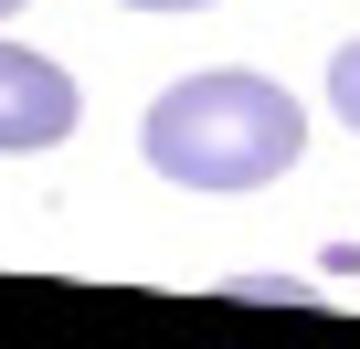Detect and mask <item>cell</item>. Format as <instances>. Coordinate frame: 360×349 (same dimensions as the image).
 <instances>
[{
	"mask_svg": "<svg viewBox=\"0 0 360 349\" xmlns=\"http://www.w3.org/2000/svg\"><path fill=\"white\" fill-rule=\"evenodd\" d=\"M11 11H22V0H0V22H11Z\"/></svg>",
	"mask_w": 360,
	"mask_h": 349,
	"instance_id": "5b68a950",
	"label": "cell"
},
{
	"mask_svg": "<svg viewBox=\"0 0 360 349\" xmlns=\"http://www.w3.org/2000/svg\"><path fill=\"white\" fill-rule=\"evenodd\" d=\"M328 117L360 138V43H339V53H328Z\"/></svg>",
	"mask_w": 360,
	"mask_h": 349,
	"instance_id": "3957f363",
	"label": "cell"
},
{
	"mask_svg": "<svg viewBox=\"0 0 360 349\" xmlns=\"http://www.w3.org/2000/svg\"><path fill=\"white\" fill-rule=\"evenodd\" d=\"M138 159L159 169L169 191L233 202V191H265V180H286V169L307 159V117H297V96H286L276 74L212 64V74H180V85L148 96Z\"/></svg>",
	"mask_w": 360,
	"mask_h": 349,
	"instance_id": "6da1fadb",
	"label": "cell"
},
{
	"mask_svg": "<svg viewBox=\"0 0 360 349\" xmlns=\"http://www.w3.org/2000/svg\"><path fill=\"white\" fill-rule=\"evenodd\" d=\"M85 117V85L32 53V43H0V159H32V148H64Z\"/></svg>",
	"mask_w": 360,
	"mask_h": 349,
	"instance_id": "7a4b0ae2",
	"label": "cell"
},
{
	"mask_svg": "<svg viewBox=\"0 0 360 349\" xmlns=\"http://www.w3.org/2000/svg\"><path fill=\"white\" fill-rule=\"evenodd\" d=\"M117 11H212V0H117Z\"/></svg>",
	"mask_w": 360,
	"mask_h": 349,
	"instance_id": "277c9868",
	"label": "cell"
}]
</instances>
